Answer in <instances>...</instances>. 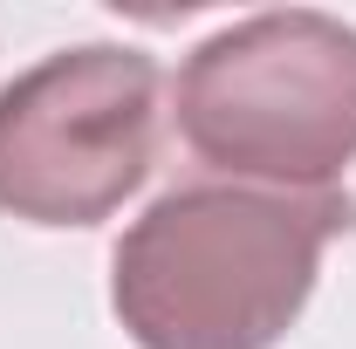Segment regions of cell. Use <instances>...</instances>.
I'll return each mask as SVG.
<instances>
[{
	"instance_id": "obj_1",
	"label": "cell",
	"mask_w": 356,
	"mask_h": 349,
	"mask_svg": "<svg viewBox=\"0 0 356 349\" xmlns=\"http://www.w3.org/2000/svg\"><path fill=\"white\" fill-rule=\"evenodd\" d=\"M356 206L329 192L192 178L151 199L110 254V308L137 349H274Z\"/></svg>"
},
{
	"instance_id": "obj_2",
	"label": "cell",
	"mask_w": 356,
	"mask_h": 349,
	"mask_svg": "<svg viewBox=\"0 0 356 349\" xmlns=\"http://www.w3.org/2000/svg\"><path fill=\"white\" fill-rule=\"evenodd\" d=\"M172 124L213 178L329 192L356 165V28L274 7L206 35L178 62Z\"/></svg>"
},
{
	"instance_id": "obj_3",
	"label": "cell",
	"mask_w": 356,
	"mask_h": 349,
	"mask_svg": "<svg viewBox=\"0 0 356 349\" xmlns=\"http://www.w3.org/2000/svg\"><path fill=\"white\" fill-rule=\"evenodd\" d=\"M165 69L124 42H76L0 83V213L103 226L158 165Z\"/></svg>"
}]
</instances>
